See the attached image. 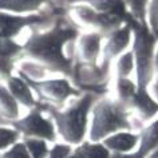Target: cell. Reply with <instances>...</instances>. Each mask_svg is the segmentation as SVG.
Here are the masks:
<instances>
[{
  "label": "cell",
  "instance_id": "cell-1",
  "mask_svg": "<svg viewBox=\"0 0 158 158\" xmlns=\"http://www.w3.org/2000/svg\"><path fill=\"white\" fill-rule=\"evenodd\" d=\"M78 28L56 23L52 28L44 32H32L23 44L22 55L39 62L48 71L60 73L64 77L73 75V58L66 56V43L79 38Z\"/></svg>",
  "mask_w": 158,
  "mask_h": 158
},
{
  "label": "cell",
  "instance_id": "cell-2",
  "mask_svg": "<svg viewBox=\"0 0 158 158\" xmlns=\"http://www.w3.org/2000/svg\"><path fill=\"white\" fill-rule=\"evenodd\" d=\"M95 102L97 97L94 94L86 93L85 95L78 98L75 103L64 110H59L50 105H44L42 110L48 113L50 118L55 123L58 135L62 138L63 142L77 148L83 143L86 137L89 135V118Z\"/></svg>",
  "mask_w": 158,
  "mask_h": 158
},
{
  "label": "cell",
  "instance_id": "cell-3",
  "mask_svg": "<svg viewBox=\"0 0 158 158\" xmlns=\"http://www.w3.org/2000/svg\"><path fill=\"white\" fill-rule=\"evenodd\" d=\"M130 109L118 99L103 98L94 103L89 127V141L102 142L118 131H130Z\"/></svg>",
  "mask_w": 158,
  "mask_h": 158
},
{
  "label": "cell",
  "instance_id": "cell-4",
  "mask_svg": "<svg viewBox=\"0 0 158 158\" xmlns=\"http://www.w3.org/2000/svg\"><path fill=\"white\" fill-rule=\"evenodd\" d=\"M133 30V54L135 63L137 90H148L154 75V56H156L158 36L150 30L148 23H139L134 19L129 22Z\"/></svg>",
  "mask_w": 158,
  "mask_h": 158
},
{
  "label": "cell",
  "instance_id": "cell-5",
  "mask_svg": "<svg viewBox=\"0 0 158 158\" xmlns=\"http://www.w3.org/2000/svg\"><path fill=\"white\" fill-rule=\"evenodd\" d=\"M19 75L27 81L34 93L36 94L38 101L46 102V105L62 106L71 97H79V90H77L67 78H52V79H34L19 71Z\"/></svg>",
  "mask_w": 158,
  "mask_h": 158
},
{
  "label": "cell",
  "instance_id": "cell-6",
  "mask_svg": "<svg viewBox=\"0 0 158 158\" xmlns=\"http://www.w3.org/2000/svg\"><path fill=\"white\" fill-rule=\"evenodd\" d=\"M42 111V106L39 105L38 107L31 109L27 115L8 125L18 130L19 134L24 138H38L47 142H56L58 133L54 121L44 117Z\"/></svg>",
  "mask_w": 158,
  "mask_h": 158
},
{
  "label": "cell",
  "instance_id": "cell-7",
  "mask_svg": "<svg viewBox=\"0 0 158 158\" xmlns=\"http://www.w3.org/2000/svg\"><path fill=\"white\" fill-rule=\"evenodd\" d=\"M71 11H73V15L81 23L95 28L98 32L103 34L105 36H107L109 34H111L113 31H115L117 28H119L121 26L125 24V22L121 18L115 16V15L98 12V11L93 10L91 7L85 4V3H79L77 6H73Z\"/></svg>",
  "mask_w": 158,
  "mask_h": 158
},
{
  "label": "cell",
  "instance_id": "cell-8",
  "mask_svg": "<svg viewBox=\"0 0 158 158\" xmlns=\"http://www.w3.org/2000/svg\"><path fill=\"white\" fill-rule=\"evenodd\" d=\"M50 16L40 14H30V15H18L0 11V38L3 39H15L26 27L48 20Z\"/></svg>",
  "mask_w": 158,
  "mask_h": 158
},
{
  "label": "cell",
  "instance_id": "cell-9",
  "mask_svg": "<svg viewBox=\"0 0 158 158\" xmlns=\"http://www.w3.org/2000/svg\"><path fill=\"white\" fill-rule=\"evenodd\" d=\"M106 42L102 47V62L105 67L111 63V60L121 56L123 52H126L127 47L133 40V30L129 23H125L119 28L113 31L105 38Z\"/></svg>",
  "mask_w": 158,
  "mask_h": 158
},
{
  "label": "cell",
  "instance_id": "cell-10",
  "mask_svg": "<svg viewBox=\"0 0 158 158\" xmlns=\"http://www.w3.org/2000/svg\"><path fill=\"white\" fill-rule=\"evenodd\" d=\"M105 38V35L98 32V31L79 35L77 44V55L79 60L91 67H95L98 59H99V55L102 52L101 44Z\"/></svg>",
  "mask_w": 158,
  "mask_h": 158
},
{
  "label": "cell",
  "instance_id": "cell-11",
  "mask_svg": "<svg viewBox=\"0 0 158 158\" xmlns=\"http://www.w3.org/2000/svg\"><path fill=\"white\" fill-rule=\"evenodd\" d=\"M6 86L12 94V97L18 101L19 105L24 106L28 110L35 109L39 106V101L35 97L34 90L31 86L27 83V81L23 77H18V75H12L6 81Z\"/></svg>",
  "mask_w": 158,
  "mask_h": 158
},
{
  "label": "cell",
  "instance_id": "cell-12",
  "mask_svg": "<svg viewBox=\"0 0 158 158\" xmlns=\"http://www.w3.org/2000/svg\"><path fill=\"white\" fill-rule=\"evenodd\" d=\"M127 107L134 110L143 122L152 121L158 114V102L149 94V90H145V91L137 90L135 95L130 101Z\"/></svg>",
  "mask_w": 158,
  "mask_h": 158
},
{
  "label": "cell",
  "instance_id": "cell-13",
  "mask_svg": "<svg viewBox=\"0 0 158 158\" xmlns=\"http://www.w3.org/2000/svg\"><path fill=\"white\" fill-rule=\"evenodd\" d=\"M111 153H130L139 145V133L118 131L102 141Z\"/></svg>",
  "mask_w": 158,
  "mask_h": 158
},
{
  "label": "cell",
  "instance_id": "cell-14",
  "mask_svg": "<svg viewBox=\"0 0 158 158\" xmlns=\"http://www.w3.org/2000/svg\"><path fill=\"white\" fill-rule=\"evenodd\" d=\"M79 2L90 6L98 12L115 15V16L121 18L125 23H129L133 19L123 0H79Z\"/></svg>",
  "mask_w": 158,
  "mask_h": 158
},
{
  "label": "cell",
  "instance_id": "cell-15",
  "mask_svg": "<svg viewBox=\"0 0 158 158\" xmlns=\"http://www.w3.org/2000/svg\"><path fill=\"white\" fill-rule=\"evenodd\" d=\"M19 106L20 105L12 97L7 86L0 82V125H4V122L11 123L19 119V114H20Z\"/></svg>",
  "mask_w": 158,
  "mask_h": 158
},
{
  "label": "cell",
  "instance_id": "cell-16",
  "mask_svg": "<svg viewBox=\"0 0 158 158\" xmlns=\"http://www.w3.org/2000/svg\"><path fill=\"white\" fill-rule=\"evenodd\" d=\"M158 149V119L153 121L139 133L138 150L134 152L137 158H146L150 153Z\"/></svg>",
  "mask_w": 158,
  "mask_h": 158
},
{
  "label": "cell",
  "instance_id": "cell-17",
  "mask_svg": "<svg viewBox=\"0 0 158 158\" xmlns=\"http://www.w3.org/2000/svg\"><path fill=\"white\" fill-rule=\"evenodd\" d=\"M47 0H0V11L18 15H30L39 11Z\"/></svg>",
  "mask_w": 158,
  "mask_h": 158
},
{
  "label": "cell",
  "instance_id": "cell-18",
  "mask_svg": "<svg viewBox=\"0 0 158 158\" xmlns=\"http://www.w3.org/2000/svg\"><path fill=\"white\" fill-rule=\"evenodd\" d=\"M117 99L123 103L125 106H129L130 101L137 93V83H134L130 78H117Z\"/></svg>",
  "mask_w": 158,
  "mask_h": 158
},
{
  "label": "cell",
  "instance_id": "cell-19",
  "mask_svg": "<svg viewBox=\"0 0 158 158\" xmlns=\"http://www.w3.org/2000/svg\"><path fill=\"white\" fill-rule=\"evenodd\" d=\"M85 158H110L111 152L102 143V142H90L85 141L78 146Z\"/></svg>",
  "mask_w": 158,
  "mask_h": 158
},
{
  "label": "cell",
  "instance_id": "cell-20",
  "mask_svg": "<svg viewBox=\"0 0 158 158\" xmlns=\"http://www.w3.org/2000/svg\"><path fill=\"white\" fill-rule=\"evenodd\" d=\"M134 69H135V63H134L133 51H126L121 56L117 58L115 62L117 78H129Z\"/></svg>",
  "mask_w": 158,
  "mask_h": 158
},
{
  "label": "cell",
  "instance_id": "cell-21",
  "mask_svg": "<svg viewBox=\"0 0 158 158\" xmlns=\"http://www.w3.org/2000/svg\"><path fill=\"white\" fill-rule=\"evenodd\" d=\"M150 0H123L129 10V14L135 22L148 23L146 22V10Z\"/></svg>",
  "mask_w": 158,
  "mask_h": 158
},
{
  "label": "cell",
  "instance_id": "cell-22",
  "mask_svg": "<svg viewBox=\"0 0 158 158\" xmlns=\"http://www.w3.org/2000/svg\"><path fill=\"white\" fill-rule=\"evenodd\" d=\"M24 145L28 149L31 158H47L50 149L47 146V141L38 138H24Z\"/></svg>",
  "mask_w": 158,
  "mask_h": 158
},
{
  "label": "cell",
  "instance_id": "cell-23",
  "mask_svg": "<svg viewBox=\"0 0 158 158\" xmlns=\"http://www.w3.org/2000/svg\"><path fill=\"white\" fill-rule=\"evenodd\" d=\"M19 138H20V134L12 126L0 125V153L6 152L12 145L19 142Z\"/></svg>",
  "mask_w": 158,
  "mask_h": 158
},
{
  "label": "cell",
  "instance_id": "cell-24",
  "mask_svg": "<svg viewBox=\"0 0 158 158\" xmlns=\"http://www.w3.org/2000/svg\"><path fill=\"white\" fill-rule=\"evenodd\" d=\"M23 44L15 42V39H3L0 38V56L16 59V56L22 55Z\"/></svg>",
  "mask_w": 158,
  "mask_h": 158
},
{
  "label": "cell",
  "instance_id": "cell-25",
  "mask_svg": "<svg viewBox=\"0 0 158 158\" xmlns=\"http://www.w3.org/2000/svg\"><path fill=\"white\" fill-rule=\"evenodd\" d=\"M146 22L150 30L158 36V0H150L146 10Z\"/></svg>",
  "mask_w": 158,
  "mask_h": 158
},
{
  "label": "cell",
  "instance_id": "cell-26",
  "mask_svg": "<svg viewBox=\"0 0 158 158\" xmlns=\"http://www.w3.org/2000/svg\"><path fill=\"white\" fill-rule=\"evenodd\" d=\"M2 158H31L28 149L26 148L24 142H16L10 149L2 153Z\"/></svg>",
  "mask_w": 158,
  "mask_h": 158
},
{
  "label": "cell",
  "instance_id": "cell-27",
  "mask_svg": "<svg viewBox=\"0 0 158 158\" xmlns=\"http://www.w3.org/2000/svg\"><path fill=\"white\" fill-rule=\"evenodd\" d=\"M74 152V146L67 143H55L50 149L47 158H69Z\"/></svg>",
  "mask_w": 158,
  "mask_h": 158
},
{
  "label": "cell",
  "instance_id": "cell-28",
  "mask_svg": "<svg viewBox=\"0 0 158 158\" xmlns=\"http://www.w3.org/2000/svg\"><path fill=\"white\" fill-rule=\"evenodd\" d=\"M14 70H15V59L0 56V79H3L6 82L10 77L14 75Z\"/></svg>",
  "mask_w": 158,
  "mask_h": 158
},
{
  "label": "cell",
  "instance_id": "cell-29",
  "mask_svg": "<svg viewBox=\"0 0 158 158\" xmlns=\"http://www.w3.org/2000/svg\"><path fill=\"white\" fill-rule=\"evenodd\" d=\"M69 158H85V157H83V154H82L81 150H79V148L77 146V148H74V152L71 153V156Z\"/></svg>",
  "mask_w": 158,
  "mask_h": 158
},
{
  "label": "cell",
  "instance_id": "cell-30",
  "mask_svg": "<svg viewBox=\"0 0 158 158\" xmlns=\"http://www.w3.org/2000/svg\"><path fill=\"white\" fill-rule=\"evenodd\" d=\"M154 73L158 75V47L156 50V56H154Z\"/></svg>",
  "mask_w": 158,
  "mask_h": 158
},
{
  "label": "cell",
  "instance_id": "cell-31",
  "mask_svg": "<svg viewBox=\"0 0 158 158\" xmlns=\"http://www.w3.org/2000/svg\"><path fill=\"white\" fill-rule=\"evenodd\" d=\"M146 158H158V149H156L153 153H150V154H149V156L146 157Z\"/></svg>",
  "mask_w": 158,
  "mask_h": 158
},
{
  "label": "cell",
  "instance_id": "cell-32",
  "mask_svg": "<svg viewBox=\"0 0 158 158\" xmlns=\"http://www.w3.org/2000/svg\"><path fill=\"white\" fill-rule=\"evenodd\" d=\"M0 158H2V153H0Z\"/></svg>",
  "mask_w": 158,
  "mask_h": 158
}]
</instances>
